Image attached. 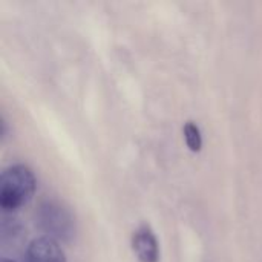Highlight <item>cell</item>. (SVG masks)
Instances as JSON below:
<instances>
[{"instance_id":"5b68a950","label":"cell","mask_w":262,"mask_h":262,"mask_svg":"<svg viewBox=\"0 0 262 262\" xmlns=\"http://www.w3.org/2000/svg\"><path fill=\"white\" fill-rule=\"evenodd\" d=\"M183 134H184V140L187 147L192 152H200L203 149V135H201V129L198 127V124L192 120L186 121L183 126Z\"/></svg>"},{"instance_id":"3957f363","label":"cell","mask_w":262,"mask_h":262,"mask_svg":"<svg viewBox=\"0 0 262 262\" xmlns=\"http://www.w3.org/2000/svg\"><path fill=\"white\" fill-rule=\"evenodd\" d=\"M130 246L140 262H160L161 259L160 243L149 224H141L134 230Z\"/></svg>"},{"instance_id":"52a82bcc","label":"cell","mask_w":262,"mask_h":262,"mask_svg":"<svg viewBox=\"0 0 262 262\" xmlns=\"http://www.w3.org/2000/svg\"><path fill=\"white\" fill-rule=\"evenodd\" d=\"M2 262H15V261H12V259H8V258H3V259H2Z\"/></svg>"},{"instance_id":"277c9868","label":"cell","mask_w":262,"mask_h":262,"mask_svg":"<svg viewBox=\"0 0 262 262\" xmlns=\"http://www.w3.org/2000/svg\"><path fill=\"white\" fill-rule=\"evenodd\" d=\"M26 262H66V256L57 241L41 236L29 243Z\"/></svg>"},{"instance_id":"6da1fadb","label":"cell","mask_w":262,"mask_h":262,"mask_svg":"<svg viewBox=\"0 0 262 262\" xmlns=\"http://www.w3.org/2000/svg\"><path fill=\"white\" fill-rule=\"evenodd\" d=\"M37 189V180L26 164H12L0 177V207L5 213H14L26 206Z\"/></svg>"},{"instance_id":"7a4b0ae2","label":"cell","mask_w":262,"mask_h":262,"mask_svg":"<svg viewBox=\"0 0 262 262\" xmlns=\"http://www.w3.org/2000/svg\"><path fill=\"white\" fill-rule=\"evenodd\" d=\"M35 221L46 238H51L58 244H69L75 238V216L71 209L58 200H43L35 210Z\"/></svg>"},{"instance_id":"8992f818","label":"cell","mask_w":262,"mask_h":262,"mask_svg":"<svg viewBox=\"0 0 262 262\" xmlns=\"http://www.w3.org/2000/svg\"><path fill=\"white\" fill-rule=\"evenodd\" d=\"M0 126H2V132H0V135H2V140L5 141V138L8 137V121L5 120V117H2V120H0Z\"/></svg>"}]
</instances>
